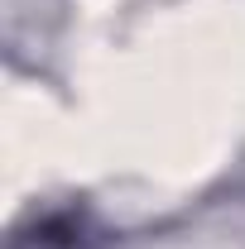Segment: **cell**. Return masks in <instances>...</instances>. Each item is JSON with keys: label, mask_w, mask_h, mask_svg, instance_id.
I'll list each match as a JSON object with an SVG mask.
<instances>
[{"label": "cell", "mask_w": 245, "mask_h": 249, "mask_svg": "<svg viewBox=\"0 0 245 249\" xmlns=\"http://www.w3.org/2000/svg\"><path fill=\"white\" fill-rule=\"evenodd\" d=\"M10 249H96V230L82 211H43L15 230Z\"/></svg>", "instance_id": "cell-1"}]
</instances>
